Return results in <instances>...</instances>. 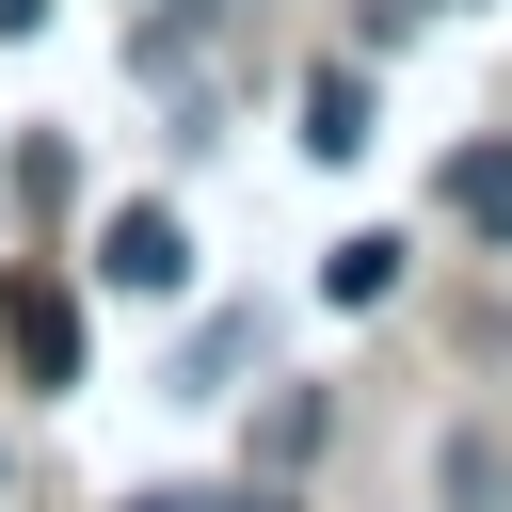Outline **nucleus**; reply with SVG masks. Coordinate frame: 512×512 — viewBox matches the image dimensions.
I'll return each instance as SVG.
<instances>
[{"label": "nucleus", "instance_id": "f257e3e1", "mask_svg": "<svg viewBox=\"0 0 512 512\" xmlns=\"http://www.w3.org/2000/svg\"><path fill=\"white\" fill-rule=\"evenodd\" d=\"M96 272L144 288V304H176V288H192V224H176V208H112V224H96Z\"/></svg>", "mask_w": 512, "mask_h": 512}, {"label": "nucleus", "instance_id": "f03ea898", "mask_svg": "<svg viewBox=\"0 0 512 512\" xmlns=\"http://www.w3.org/2000/svg\"><path fill=\"white\" fill-rule=\"evenodd\" d=\"M0 336H16L32 384H80V304H64L48 272H0Z\"/></svg>", "mask_w": 512, "mask_h": 512}, {"label": "nucleus", "instance_id": "7ed1b4c3", "mask_svg": "<svg viewBox=\"0 0 512 512\" xmlns=\"http://www.w3.org/2000/svg\"><path fill=\"white\" fill-rule=\"evenodd\" d=\"M304 144H320V160H368V80H352V64L304 80Z\"/></svg>", "mask_w": 512, "mask_h": 512}, {"label": "nucleus", "instance_id": "20e7f679", "mask_svg": "<svg viewBox=\"0 0 512 512\" xmlns=\"http://www.w3.org/2000/svg\"><path fill=\"white\" fill-rule=\"evenodd\" d=\"M448 208H464L480 240H512V144H464V160H448Z\"/></svg>", "mask_w": 512, "mask_h": 512}, {"label": "nucleus", "instance_id": "39448f33", "mask_svg": "<svg viewBox=\"0 0 512 512\" xmlns=\"http://www.w3.org/2000/svg\"><path fill=\"white\" fill-rule=\"evenodd\" d=\"M384 288H400V240H384V224H368V240H336V256H320V304H384Z\"/></svg>", "mask_w": 512, "mask_h": 512}, {"label": "nucleus", "instance_id": "423d86ee", "mask_svg": "<svg viewBox=\"0 0 512 512\" xmlns=\"http://www.w3.org/2000/svg\"><path fill=\"white\" fill-rule=\"evenodd\" d=\"M32 16H48V0H0V32H32Z\"/></svg>", "mask_w": 512, "mask_h": 512}, {"label": "nucleus", "instance_id": "0eeeda50", "mask_svg": "<svg viewBox=\"0 0 512 512\" xmlns=\"http://www.w3.org/2000/svg\"><path fill=\"white\" fill-rule=\"evenodd\" d=\"M128 512H208V496H128Z\"/></svg>", "mask_w": 512, "mask_h": 512}]
</instances>
